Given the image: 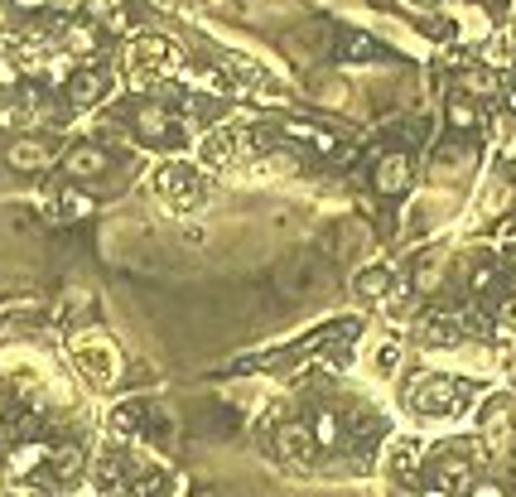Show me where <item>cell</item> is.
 Here are the masks:
<instances>
[{
  "label": "cell",
  "instance_id": "6da1fadb",
  "mask_svg": "<svg viewBox=\"0 0 516 497\" xmlns=\"http://www.w3.org/2000/svg\"><path fill=\"white\" fill-rule=\"evenodd\" d=\"M184 49L169 39V34H150V29H140L131 34L126 44H121V78L145 92V97H160L164 83H179V73H184Z\"/></svg>",
  "mask_w": 516,
  "mask_h": 497
},
{
  "label": "cell",
  "instance_id": "7a4b0ae2",
  "mask_svg": "<svg viewBox=\"0 0 516 497\" xmlns=\"http://www.w3.org/2000/svg\"><path fill=\"white\" fill-rule=\"evenodd\" d=\"M68 358L82 372V382H92L97 391H111L121 382V372H126V358H121L116 338L107 329H92V324L68 338Z\"/></svg>",
  "mask_w": 516,
  "mask_h": 497
},
{
  "label": "cell",
  "instance_id": "3957f363",
  "mask_svg": "<svg viewBox=\"0 0 516 497\" xmlns=\"http://www.w3.org/2000/svg\"><path fill=\"white\" fill-rule=\"evenodd\" d=\"M150 194L160 198L164 208H174V213H198L203 198H208V179H203V169L193 160L169 155V160L150 169Z\"/></svg>",
  "mask_w": 516,
  "mask_h": 497
},
{
  "label": "cell",
  "instance_id": "277c9868",
  "mask_svg": "<svg viewBox=\"0 0 516 497\" xmlns=\"http://www.w3.org/2000/svg\"><path fill=\"white\" fill-rule=\"evenodd\" d=\"M126 126H131V136L136 145H150V150H174V145H184V111L174 107L169 97H140L131 116H126Z\"/></svg>",
  "mask_w": 516,
  "mask_h": 497
},
{
  "label": "cell",
  "instance_id": "5b68a950",
  "mask_svg": "<svg viewBox=\"0 0 516 497\" xmlns=\"http://www.w3.org/2000/svg\"><path fill=\"white\" fill-rule=\"evenodd\" d=\"M406 411L410 415H459L463 411V387L449 372H430L420 367L406 382Z\"/></svg>",
  "mask_w": 516,
  "mask_h": 497
},
{
  "label": "cell",
  "instance_id": "8992f818",
  "mask_svg": "<svg viewBox=\"0 0 516 497\" xmlns=\"http://www.w3.org/2000/svg\"><path fill=\"white\" fill-rule=\"evenodd\" d=\"M116 155H111L107 145H97V140H73V145H63V155H58V174L68 179V184H78V189H87L92 194V184H102V179H111L116 174Z\"/></svg>",
  "mask_w": 516,
  "mask_h": 497
},
{
  "label": "cell",
  "instance_id": "52a82bcc",
  "mask_svg": "<svg viewBox=\"0 0 516 497\" xmlns=\"http://www.w3.org/2000/svg\"><path fill=\"white\" fill-rule=\"evenodd\" d=\"M116 87H121V78L111 73L107 63H82V68H73V78L63 83V102H68V111L73 116H82V111H107V102L116 97Z\"/></svg>",
  "mask_w": 516,
  "mask_h": 497
},
{
  "label": "cell",
  "instance_id": "ba28073f",
  "mask_svg": "<svg viewBox=\"0 0 516 497\" xmlns=\"http://www.w3.org/2000/svg\"><path fill=\"white\" fill-rule=\"evenodd\" d=\"M58 155H63L58 136H10L5 145H0L5 169H15V174H25V179H44V174H54Z\"/></svg>",
  "mask_w": 516,
  "mask_h": 497
},
{
  "label": "cell",
  "instance_id": "9c48e42d",
  "mask_svg": "<svg viewBox=\"0 0 516 497\" xmlns=\"http://www.w3.org/2000/svg\"><path fill=\"white\" fill-rule=\"evenodd\" d=\"M478 440L488 454L497 459H507L516 444V396L512 391H492L488 401H483V411H478Z\"/></svg>",
  "mask_w": 516,
  "mask_h": 497
},
{
  "label": "cell",
  "instance_id": "30bf717a",
  "mask_svg": "<svg viewBox=\"0 0 516 497\" xmlns=\"http://www.w3.org/2000/svg\"><path fill=\"white\" fill-rule=\"evenodd\" d=\"M516 213V179L507 169H492L488 179L478 184V198H473V222H502Z\"/></svg>",
  "mask_w": 516,
  "mask_h": 497
},
{
  "label": "cell",
  "instance_id": "8fae6325",
  "mask_svg": "<svg viewBox=\"0 0 516 497\" xmlns=\"http://www.w3.org/2000/svg\"><path fill=\"white\" fill-rule=\"evenodd\" d=\"M372 189L381 198H406L415 189V155L410 150H386L372 160Z\"/></svg>",
  "mask_w": 516,
  "mask_h": 497
},
{
  "label": "cell",
  "instance_id": "7c38bea8",
  "mask_svg": "<svg viewBox=\"0 0 516 497\" xmlns=\"http://www.w3.org/2000/svg\"><path fill=\"white\" fill-rule=\"evenodd\" d=\"M473 478H478V464L468 459V449H463V444H449V449H439L435 459H430V483L444 488V493L463 497Z\"/></svg>",
  "mask_w": 516,
  "mask_h": 497
},
{
  "label": "cell",
  "instance_id": "4fadbf2b",
  "mask_svg": "<svg viewBox=\"0 0 516 497\" xmlns=\"http://www.w3.org/2000/svg\"><path fill=\"white\" fill-rule=\"evenodd\" d=\"M102 39H107V34H102V29L92 25V20H58V49H63V54L73 58V63H102Z\"/></svg>",
  "mask_w": 516,
  "mask_h": 497
},
{
  "label": "cell",
  "instance_id": "5bb4252c",
  "mask_svg": "<svg viewBox=\"0 0 516 497\" xmlns=\"http://www.w3.org/2000/svg\"><path fill=\"white\" fill-rule=\"evenodd\" d=\"M54 459V444L49 440H20L5 454V483H34L39 473L49 469Z\"/></svg>",
  "mask_w": 516,
  "mask_h": 497
},
{
  "label": "cell",
  "instance_id": "9a60e30c",
  "mask_svg": "<svg viewBox=\"0 0 516 497\" xmlns=\"http://www.w3.org/2000/svg\"><path fill=\"white\" fill-rule=\"evenodd\" d=\"M439 10L454 20V34H459V44H488V34H492V20L483 15V5L473 0H459V5H449V0H439Z\"/></svg>",
  "mask_w": 516,
  "mask_h": 497
},
{
  "label": "cell",
  "instance_id": "2e32d148",
  "mask_svg": "<svg viewBox=\"0 0 516 497\" xmlns=\"http://www.w3.org/2000/svg\"><path fill=\"white\" fill-rule=\"evenodd\" d=\"M386 473H391L396 483H406V488H420V473H425L420 444L415 440H391V449H386Z\"/></svg>",
  "mask_w": 516,
  "mask_h": 497
},
{
  "label": "cell",
  "instance_id": "e0dca14e",
  "mask_svg": "<svg viewBox=\"0 0 516 497\" xmlns=\"http://www.w3.org/2000/svg\"><path fill=\"white\" fill-rule=\"evenodd\" d=\"M82 20H92L102 34H126L131 39V0H87Z\"/></svg>",
  "mask_w": 516,
  "mask_h": 497
},
{
  "label": "cell",
  "instance_id": "ac0fdd59",
  "mask_svg": "<svg viewBox=\"0 0 516 497\" xmlns=\"http://www.w3.org/2000/svg\"><path fill=\"white\" fill-rule=\"evenodd\" d=\"M454 92L473 97V102H492V97H502V78H497L492 68H483V63H459Z\"/></svg>",
  "mask_w": 516,
  "mask_h": 497
},
{
  "label": "cell",
  "instance_id": "d6986e66",
  "mask_svg": "<svg viewBox=\"0 0 516 497\" xmlns=\"http://www.w3.org/2000/svg\"><path fill=\"white\" fill-rule=\"evenodd\" d=\"M275 449H280V459H290V464H309V459L319 454L304 420H285V425L275 430Z\"/></svg>",
  "mask_w": 516,
  "mask_h": 497
},
{
  "label": "cell",
  "instance_id": "ffe728a7",
  "mask_svg": "<svg viewBox=\"0 0 516 497\" xmlns=\"http://www.w3.org/2000/svg\"><path fill=\"white\" fill-rule=\"evenodd\" d=\"M478 63L483 68H492L497 78L507 73V68H516V29H492L488 34V44H483V54H478Z\"/></svg>",
  "mask_w": 516,
  "mask_h": 497
},
{
  "label": "cell",
  "instance_id": "44dd1931",
  "mask_svg": "<svg viewBox=\"0 0 516 497\" xmlns=\"http://www.w3.org/2000/svg\"><path fill=\"white\" fill-rule=\"evenodd\" d=\"M444 276H449V251H430V256H420V266L410 276V290L415 295H439Z\"/></svg>",
  "mask_w": 516,
  "mask_h": 497
},
{
  "label": "cell",
  "instance_id": "7402d4cb",
  "mask_svg": "<svg viewBox=\"0 0 516 497\" xmlns=\"http://www.w3.org/2000/svg\"><path fill=\"white\" fill-rule=\"evenodd\" d=\"M377 39H381V44H396V49H401V54H410V58L430 54V39H425V34H415L410 25H401V20H381Z\"/></svg>",
  "mask_w": 516,
  "mask_h": 497
},
{
  "label": "cell",
  "instance_id": "603a6c76",
  "mask_svg": "<svg viewBox=\"0 0 516 497\" xmlns=\"http://www.w3.org/2000/svg\"><path fill=\"white\" fill-rule=\"evenodd\" d=\"M396 280H401V276H396L391 266H367V271L353 280V290H357V300H362V304H377V309H381V300L391 295V285H396Z\"/></svg>",
  "mask_w": 516,
  "mask_h": 497
},
{
  "label": "cell",
  "instance_id": "cb8c5ba5",
  "mask_svg": "<svg viewBox=\"0 0 516 497\" xmlns=\"http://www.w3.org/2000/svg\"><path fill=\"white\" fill-rule=\"evenodd\" d=\"M444 121H449L459 136H468V131L483 126V107H478L473 97H463V92H449V97H444Z\"/></svg>",
  "mask_w": 516,
  "mask_h": 497
},
{
  "label": "cell",
  "instance_id": "d4e9b609",
  "mask_svg": "<svg viewBox=\"0 0 516 497\" xmlns=\"http://www.w3.org/2000/svg\"><path fill=\"white\" fill-rule=\"evenodd\" d=\"M54 213L58 218H87V213H92V208H97V194H87V189H78V184H68V179H63V184H54Z\"/></svg>",
  "mask_w": 516,
  "mask_h": 497
},
{
  "label": "cell",
  "instance_id": "484cf974",
  "mask_svg": "<svg viewBox=\"0 0 516 497\" xmlns=\"http://www.w3.org/2000/svg\"><path fill=\"white\" fill-rule=\"evenodd\" d=\"M343 63H377L381 58V39L377 34H367V29H353V34H343Z\"/></svg>",
  "mask_w": 516,
  "mask_h": 497
},
{
  "label": "cell",
  "instance_id": "4316f807",
  "mask_svg": "<svg viewBox=\"0 0 516 497\" xmlns=\"http://www.w3.org/2000/svg\"><path fill=\"white\" fill-rule=\"evenodd\" d=\"M309 435H314V449H343V415L338 411H319L309 420Z\"/></svg>",
  "mask_w": 516,
  "mask_h": 497
},
{
  "label": "cell",
  "instance_id": "83f0119b",
  "mask_svg": "<svg viewBox=\"0 0 516 497\" xmlns=\"http://www.w3.org/2000/svg\"><path fill=\"white\" fill-rule=\"evenodd\" d=\"M49 469H54L58 483H78L82 469H87V459H82V449H78V444H58V449H54V459H49Z\"/></svg>",
  "mask_w": 516,
  "mask_h": 497
},
{
  "label": "cell",
  "instance_id": "f1b7e54d",
  "mask_svg": "<svg viewBox=\"0 0 516 497\" xmlns=\"http://www.w3.org/2000/svg\"><path fill=\"white\" fill-rule=\"evenodd\" d=\"M497 324H492V333L502 338V343H516V290H507L502 300H497V314H492Z\"/></svg>",
  "mask_w": 516,
  "mask_h": 497
},
{
  "label": "cell",
  "instance_id": "f546056e",
  "mask_svg": "<svg viewBox=\"0 0 516 497\" xmlns=\"http://www.w3.org/2000/svg\"><path fill=\"white\" fill-rule=\"evenodd\" d=\"M497 285H502V266H497V261H478V266L468 271V290H473V295H488Z\"/></svg>",
  "mask_w": 516,
  "mask_h": 497
},
{
  "label": "cell",
  "instance_id": "4dcf8cb0",
  "mask_svg": "<svg viewBox=\"0 0 516 497\" xmlns=\"http://www.w3.org/2000/svg\"><path fill=\"white\" fill-rule=\"evenodd\" d=\"M396 367H401V343L386 338L377 353H372V372H377V377H396Z\"/></svg>",
  "mask_w": 516,
  "mask_h": 497
},
{
  "label": "cell",
  "instance_id": "1f68e13d",
  "mask_svg": "<svg viewBox=\"0 0 516 497\" xmlns=\"http://www.w3.org/2000/svg\"><path fill=\"white\" fill-rule=\"evenodd\" d=\"M463 497H512V488H507V478H497V473H478Z\"/></svg>",
  "mask_w": 516,
  "mask_h": 497
},
{
  "label": "cell",
  "instance_id": "d6a6232c",
  "mask_svg": "<svg viewBox=\"0 0 516 497\" xmlns=\"http://www.w3.org/2000/svg\"><path fill=\"white\" fill-rule=\"evenodd\" d=\"M492 247L502 251V256H512L516 251V213L502 222H492Z\"/></svg>",
  "mask_w": 516,
  "mask_h": 497
},
{
  "label": "cell",
  "instance_id": "836d02e7",
  "mask_svg": "<svg viewBox=\"0 0 516 497\" xmlns=\"http://www.w3.org/2000/svg\"><path fill=\"white\" fill-rule=\"evenodd\" d=\"M492 136H497V145H502V155H507V160H516V116H502Z\"/></svg>",
  "mask_w": 516,
  "mask_h": 497
},
{
  "label": "cell",
  "instance_id": "e575fe53",
  "mask_svg": "<svg viewBox=\"0 0 516 497\" xmlns=\"http://www.w3.org/2000/svg\"><path fill=\"white\" fill-rule=\"evenodd\" d=\"M415 497H454V493H444V488H435V483H425V488H420Z\"/></svg>",
  "mask_w": 516,
  "mask_h": 497
},
{
  "label": "cell",
  "instance_id": "d590c367",
  "mask_svg": "<svg viewBox=\"0 0 516 497\" xmlns=\"http://www.w3.org/2000/svg\"><path fill=\"white\" fill-rule=\"evenodd\" d=\"M507 107H512V111H516V87H512V92H507Z\"/></svg>",
  "mask_w": 516,
  "mask_h": 497
},
{
  "label": "cell",
  "instance_id": "8d00e7d4",
  "mask_svg": "<svg viewBox=\"0 0 516 497\" xmlns=\"http://www.w3.org/2000/svg\"><path fill=\"white\" fill-rule=\"evenodd\" d=\"M512 29H516V10H512Z\"/></svg>",
  "mask_w": 516,
  "mask_h": 497
}]
</instances>
